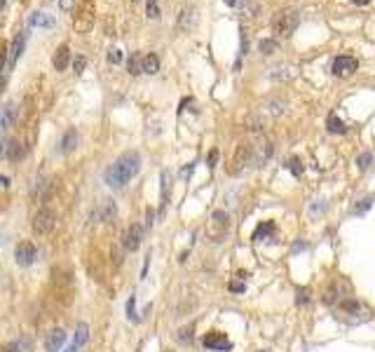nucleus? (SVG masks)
<instances>
[{
	"instance_id": "obj_11",
	"label": "nucleus",
	"mask_w": 375,
	"mask_h": 352,
	"mask_svg": "<svg viewBox=\"0 0 375 352\" xmlns=\"http://www.w3.org/2000/svg\"><path fill=\"white\" fill-rule=\"evenodd\" d=\"M31 26H38V28H45V31H50V28H54V17L52 14H45V12H33L31 14Z\"/></svg>"
},
{
	"instance_id": "obj_6",
	"label": "nucleus",
	"mask_w": 375,
	"mask_h": 352,
	"mask_svg": "<svg viewBox=\"0 0 375 352\" xmlns=\"http://www.w3.org/2000/svg\"><path fill=\"white\" fill-rule=\"evenodd\" d=\"M204 347L206 350H214V352H225V350H232V343L225 334L211 331V334L204 336Z\"/></svg>"
},
{
	"instance_id": "obj_13",
	"label": "nucleus",
	"mask_w": 375,
	"mask_h": 352,
	"mask_svg": "<svg viewBox=\"0 0 375 352\" xmlns=\"http://www.w3.org/2000/svg\"><path fill=\"white\" fill-rule=\"evenodd\" d=\"M68 61H71V50H68V45H61L59 50H56L54 59H52V64H54L56 71H66Z\"/></svg>"
},
{
	"instance_id": "obj_28",
	"label": "nucleus",
	"mask_w": 375,
	"mask_h": 352,
	"mask_svg": "<svg viewBox=\"0 0 375 352\" xmlns=\"http://www.w3.org/2000/svg\"><path fill=\"white\" fill-rule=\"evenodd\" d=\"M108 61H111V64H120V61H122V52L120 50H111V52H108Z\"/></svg>"
},
{
	"instance_id": "obj_19",
	"label": "nucleus",
	"mask_w": 375,
	"mask_h": 352,
	"mask_svg": "<svg viewBox=\"0 0 375 352\" xmlns=\"http://www.w3.org/2000/svg\"><path fill=\"white\" fill-rule=\"evenodd\" d=\"M270 80H286V77L293 75V68L291 66H277V68H270Z\"/></svg>"
},
{
	"instance_id": "obj_23",
	"label": "nucleus",
	"mask_w": 375,
	"mask_h": 352,
	"mask_svg": "<svg viewBox=\"0 0 375 352\" xmlns=\"http://www.w3.org/2000/svg\"><path fill=\"white\" fill-rule=\"evenodd\" d=\"M145 14L148 19H160V5H157V0H145Z\"/></svg>"
},
{
	"instance_id": "obj_15",
	"label": "nucleus",
	"mask_w": 375,
	"mask_h": 352,
	"mask_svg": "<svg viewBox=\"0 0 375 352\" xmlns=\"http://www.w3.org/2000/svg\"><path fill=\"white\" fill-rule=\"evenodd\" d=\"M3 155H5L7 160H19L24 155V146L19 141H5V146H3Z\"/></svg>"
},
{
	"instance_id": "obj_34",
	"label": "nucleus",
	"mask_w": 375,
	"mask_h": 352,
	"mask_svg": "<svg viewBox=\"0 0 375 352\" xmlns=\"http://www.w3.org/2000/svg\"><path fill=\"white\" fill-rule=\"evenodd\" d=\"M216 160H218V153H216V150H211V155H209V167H216Z\"/></svg>"
},
{
	"instance_id": "obj_3",
	"label": "nucleus",
	"mask_w": 375,
	"mask_h": 352,
	"mask_svg": "<svg viewBox=\"0 0 375 352\" xmlns=\"http://www.w3.org/2000/svg\"><path fill=\"white\" fill-rule=\"evenodd\" d=\"M288 108V101L286 99H279V96H270V99H265L258 108V115L260 118H279L284 115Z\"/></svg>"
},
{
	"instance_id": "obj_25",
	"label": "nucleus",
	"mask_w": 375,
	"mask_h": 352,
	"mask_svg": "<svg viewBox=\"0 0 375 352\" xmlns=\"http://www.w3.org/2000/svg\"><path fill=\"white\" fill-rule=\"evenodd\" d=\"M275 50H277V40L265 38L263 43H260V52H263V54H272Z\"/></svg>"
},
{
	"instance_id": "obj_39",
	"label": "nucleus",
	"mask_w": 375,
	"mask_h": 352,
	"mask_svg": "<svg viewBox=\"0 0 375 352\" xmlns=\"http://www.w3.org/2000/svg\"><path fill=\"white\" fill-rule=\"evenodd\" d=\"M225 5H237V0H223Z\"/></svg>"
},
{
	"instance_id": "obj_7",
	"label": "nucleus",
	"mask_w": 375,
	"mask_h": 352,
	"mask_svg": "<svg viewBox=\"0 0 375 352\" xmlns=\"http://www.w3.org/2000/svg\"><path fill=\"white\" fill-rule=\"evenodd\" d=\"M357 59L354 56H338L336 61H333V75H340V77H347V75H352L354 71H357Z\"/></svg>"
},
{
	"instance_id": "obj_37",
	"label": "nucleus",
	"mask_w": 375,
	"mask_h": 352,
	"mask_svg": "<svg viewBox=\"0 0 375 352\" xmlns=\"http://www.w3.org/2000/svg\"><path fill=\"white\" fill-rule=\"evenodd\" d=\"M0 181H3V188H10V179H7V176H3Z\"/></svg>"
},
{
	"instance_id": "obj_12",
	"label": "nucleus",
	"mask_w": 375,
	"mask_h": 352,
	"mask_svg": "<svg viewBox=\"0 0 375 352\" xmlns=\"http://www.w3.org/2000/svg\"><path fill=\"white\" fill-rule=\"evenodd\" d=\"M75 146H77V132H75V129H68V132L61 136L59 153L68 155V153H73V150H75Z\"/></svg>"
},
{
	"instance_id": "obj_21",
	"label": "nucleus",
	"mask_w": 375,
	"mask_h": 352,
	"mask_svg": "<svg viewBox=\"0 0 375 352\" xmlns=\"http://www.w3.org/2000/svg\"><path fill=\"white\" fill-rule=\"evenodd\" d=\"M127 68H129V73H132V75H138V73H143V56L132 54V56H129Z\"/></svg>"
},
{
	"instance_id": "obj_5",
	"label": "nucleus",
	"mask_w": 375,
	"mask_h": 352,
	"mask_svg": "<svg viewBox=\"0 0 375 352\" xmlns=\"http://www.w3.org/2000/svg\"><path fill=\"white\" fill-rule=\"evenodd\" d=\"M35 259H38V249L33 247V242H19L17 244V249H14V261H17L19 265L28 268Z\"/></svg>"
},
{
	"instance_id": "obj_9",
	"label": "nucleus",
	"mask_w": 375,
	"mask_h": 352,
	"mask_svg": "<svg viewBox=\"0 0 375 352\" xmlns=\"http://www.w3.org/2000/svg\"><path fill=\"white\" fill-rule=\"evenodd\" d=\"M87 338H89V326L82 322V324H77V331H75V341H73L71 345H68L64 352H80V347H82L85 343H87Z\"/></svg>"
},
{
	"instance_id": "obj_40",
	"label": "nucleus",
	"mask_w": 375,
	"mask_h": 352,
	"mask_svg": "<svg viewBox=\"0 0 375 352\" xmlns=\"http://www.w3.org/2000/svg\"><path fill=\"white\" fill-rule=\"evenodd\" d=\"M258 352H267V350H258Z\"/></svg>"
},
{
	"instance_id": "obj_18",
	"label": "nucleus",
	"mask_w": 375,
	"mask_h": 352,
	"mask_svg": "<svg viewBox=\"0 0 375 352\" xmlns=\"http://www.w3.org/2000/svg\"><path fill=\"white\" fill-rule=\"evenodd\" d=\"M272 232H275V223L272 221H265V223H260L258 230L254 232V240L256 242H260V240H265V237H270Z\"/></svg>"
},
{
	"instance_id": "obj_4",
	"label": "nucleus",
	"mask_w": 375,
	"mask_h": 352,
	"mask_svg": "<svg viewBox=\"0 0 375 352\" xmlns=\"http://www.w3.org/2000/svg\"><path fill=\"white\" fill-rule=\"evenodd\" d=\"M56 226V216L54 211L50 209H40L38 214L33 216V230L40 232V235H45V232H52Z\"/></svg>"
},
{
	"instance_id": "obj_27",
	"label": "nucleus",
	"mask_w": 375,
	"mask_h": 352,
	"mask_svg": "<svg viewBox=\"0 0 375 352\" xmlns=\"http://www.w3.org/2000/svg\"><path fill=\"white\" fill-rule=\"evenodd\" d=\"M288 169L293 171V176H300V174H303V165H300L298 160H291V162H288Z\"/></svg>"
},
{
	"instance_id": "obj_14",
	"label": "nucleus",
	"mask_w": 375,
	"mask_h": 352,
	"mask_svg": "<svg viewBox=\"0 0 375 352\" xmlns=\"http://www.w3.org/2000/svg\"><path fill=\"white\" fill-rule=\"evenodd\" d=\"M22 50H24V35H17L14 43H12V47H10V56H7V71H10V68L14 66V61L22 56Z\"/></svg>"
},
{
	"instance_id": "obj_31",
	"label": "nucleus",
	"mask_w": 375,
	"mask_h": 352,
	"mask_svg": "<svg viewBox=\"0 0 375 352\" xmlns=\"http://www.w3.org/2000/svg\"><path fill=\"white\" fill-rule=\"evenodd\" d=\"M3 352H22V345H19V343H7V345L3 347Z\"/></svg>"
},
{
	"instance_id": "obj_36",
	"label": "nucleus",
	"mask_w": 375,
	"mask_h": 352,
	"mask_svg": "<svg viewBox=\"0 0 375 352\" xmlns=\"http://www.w3.org/2000/svg\"><path fill=\"white\" fill-rule=\"evenodd\" d=\"M71 5H73V0H61V7H64V10H71Z\"/></svg>"
},
{
	"instance_id": "obj_32",
	"label": "nucleus",
	"mask_w": 375,
	"mask_h": 352,
	"mask_svg": "<svg viewBox=\"0 0 375 352\" xmlns=\"http://www.w3.org/2000/svg\"><path fill=\"white\" fill-rule=\"evenodd\" d=\"M85 64H87V61H85L82 56H77V59H75V64H73V66H75V73H82Z\"/></svg>"
},
{
	"instance_id": "obj_22",
	"label": "nucleus",
	"mask_w": 375,
	"mask_h": 352,
	"mask_svg": "<svg viewBox=\"0 0 375 352\" xmlns=\"http://www.w3.org/2000/svg\"><path fill=\"white\" fill-rule=\"evenodd\" d=\"M12 120H14V104H5V108H3V132H7L12 127Z\"/></svg>"
},
{
	"instance_id": "obj_17",
	"label": "nucleus",
	"mask_w": 375,
	"mask_h": 352,
	"mask_svg": "<svg viewBox=\"0 0 375 352\" xmlns=\"http://www.w3.org/2000/svg\"><path fill=\"white\" fill-rule=\"evenodd\" d=\"M160 71V59L155 54H145L143 56V73H148V75H155V73Z\"/></svg>"
},
{
	"instance_id": "obj_24",
	"label": "nucleus",
	"mask_w": 375,
	"mask_h": 352,
	"mask_svg": "<svg viewBox=\"0 0 375 352\" xmlns=\"http://www.w3.org/2000/svg\"><path fill=\"white\" fill-rule=\"evenodd\" d=\"M357 165H359V169H368V167L373 165V155H370V153H361L357 158Z\"/></svg>"
},
{
	"instance_id": "obj_30",
	"label": "nucleus",
	"mask_w": 375,
	"mask_h": 352,
	"mask_svg": "<svg viewBox=\"0 0 375 352\" xmlns=\"http://www.w3.org/2000/svg\"><path fill=\"white\" fill-rule=\"evenodd\" d=\"M307 301H309V291H307V289H298V303H303V305H305Z\"/></svg>"
},
{
	"instance_id": "obj_20",
	"label": "nucleus",
	"mask_w": 375,
	"mask_h": 352,
	"mask_svg": "<svg viewBox=\"0 0 375 352\" xmlns=\"http://www.w3.org/2000/svg\"><path fill=\"white\" fill-rule=\"evenodd\" d=\"M326 125H328V132H331V134H345V132H347V125H345L340 118H336V115L328 118Z\"/></svg>"
},
{
	"instance_id": "obj_8",
	"label": "nucleus",
	"mask_w": 375,
	"mask_h": 352,
	"mask_svg": "<svg viewBox=\"0 0 375 352\" xmlns=\"http://www.w3.org/2000/svg\"><path fill=\"white\" fill-rule=\"evenodd\" d=\"M66 343V331L64 329H54L47 338H45V350L47 352H59L61 345Z\"/></svg>"
},
{
	"instance_id": "obj_29",
	"label": "nucleus",
	"mask_w": 375,
	"mask_h": 352,
	"mask_svg": "<svg viewBox=\"0 0 375 352\" xmlns=\"http://www.w3.org/2000/svg\"><path fill=\"white\" fill-rule=\"evenodd\" d=\"M370 202H373V200H364V202H361V204L357 207V209H354V214H364V211L370 207Z\"/></svg>"
},
{
	"instance_id": "obj_16",
	"label": "nucleus",
	"mask_w": 375,
	"mask_h": 352,
	"mask_svg": "<svg viewBox=\"0 0 375 352\" xmlns=\"http://www.w3.org/2000/svg\"><path fill=\"white\" fill-rule=\"evenodd\" d=\"M115 214H117L115 202H113V200H103V204H101V209L96 211V219H101V221H111Z\"/></svg>"
},
{
	"instance_id": "obj_33",
	"label": "nucleus",
	"mask_w": 375,
	"mask_h": 352,
	"mask_svg": "<svg viewBox=\"0 0 375 352\" xmlns=\"http://www.w3.org/2000/svg\"><path fill=\"white\" fill-rule=\"evenodd\" d=\"M178 341H181V343H190V341H193V336H190V331L183 329V331H181V336H178Z\"/></svg>"
},
{
	"instance_id": "obj_35",
	"label": "nucleus",
	"mask_w": 375,
	"mask_h": 352,
	"mask_svg": "<svg viewBox=\"0 0 375 352\" xmlns=\"http://www.w3.org/2000/svg\"><path fill=\"white\" fill-rule=\"evenodd\" d=\"M230 289H232V291H244L246 286H244V284H230Z\"/></svg>"
},
{
	"instance_id": "obj_1",
	"label": "nucleus",
	"mask_w": 375,
	"mask_h": 352,
	"mask_svg": "<svg viewBox=\"0 0 375 352\" xmlns=\"http://www.w3.org/2000/svg\"><path fill=\"white\" fill-rule=\"evenodd\" d=\"M141 169V155L136 150H129V153H122L120 158L113 162L108 169H106L103 179L111 188H122L127 186V181H132L134 176Z\"/></svg>"
},
{
	"instance_id": "obj_26",
	"label": "nucleus",
	"mask_w": 375,
	"mask_h": 352,
	"mask_svg": "<svg viewBox=\"0 0 375 352\" xmlns=\"http://www.w3.org/2000/svg\"><path fill=\"white\" fill-rule=\"evenodd\" d=\"M127 315H129V319H138L136 317V298H129L127 301Z\"/></svg>"
},
{
	"instance_id": "obj_38",
	"label": "nucleus",
	"mask_w": 375,
	"mask_h": 352,
	"mask_svg": "<svg viewBox=\"0 0 375 352\" xmlns=\"http://www.w3.org/2000/svg\"><path fill=\"white\" fill-rule=\"evenodd\" d=\"M352 3H357V5H368L370 0H352Z\"/></svg>"
},
{
	"instance_id": "obj_2",
	"label": "nucleus",
	"mask_w": 375,
	"mask_h": 352,
	"mask_svg": "<svg viewBox=\"0 0 375 352\" xmlns=\"http://www.w3.org/2000/svg\"><path fill=\"white\" fill-rule=\"evenodd\" d=\"M300 24V14L296 10H284L279 12L275 17V22H272V28H275V33L281 35V38H288V35L298 28Z\"/></svg>"
},
{
	"instance_id": "obj_10",
	"label": "nucleus",
	"mask_w": 375,
	"mask_h": 352,
	"mask_svg": "<svg viewBox=\"0 0 375 352\" xmlns=\"http://www.w3.org/2000/svg\"><path fill=\"white\" fill-rule=\"evenodd\" d=\"M141 237H143V228H141V226H132L127 230V237H124V247H127L129 251H136L138 244H141Z\"/></svg>"
}]
</instances>
